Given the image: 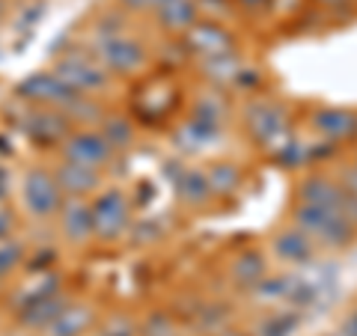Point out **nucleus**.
I'll return each instance as SVG.
<instances>
[{
    "label": "nucleus",
    "mask_w": 357,
    "mask_h": 336,
    "mask_svg": "<svg viewBox=\"0 0 357 336\" xmlns=\"http://www.w3.org/2000/svg\"><path fill=\"white\" fill-rule=\"evenodd\" d=\"M292 227L307 232L312 238V244H316V247H325V250H345V247H351L354 238H357V229L340 215V211L304 206V203H295Z\"/></svg>",
    "instance_id": "f257e3e1"
},
{
    "label": "nucleus",
    "mask_w": 357,
    "mask_h": 336,
    "mask_svg": "<svg viewBox=\"0 0 357 336\" xmlns=\"http://www.w3.org/2000/svg\"><path fill=\"white\" fill-rule=\"evenodd\" d=\"M89 208H93V235L102 241H116L131 223L128 197L119 188L102 190L96 203H89Z\"/></svg>",
    "instance_id": "f03ea898"
},
{
    "label": "nucleus",
    "mask_w": 357,
    "mask_h": 336,
    "mask_svg": "<svg viewBox=\"0 0 357 336\" xmlns=\"http://www.w3.org/2000/svg\"><path fill=\"white\" fill-rule=\"evenodd\" d=\"M244 125H248L250 137L259 143V146H280L289 137V119L283 105L277 102H250L244 107Z\"/></svg>",
    "instance_id": "7ed1b4c3"
},
{
    "label": "nucleus",
    "mask_w": 357,
    "mask_h": 336,
    "mask_svg": "<svg viewBox=\"0 0 357 336\" xmlns=\"http://www.w3.org/2000/svg\"><path fill=\"white\" fill-rule=\"evenodd\" d=\"M96 60L107 75H131L146 66V48L122 33H114V36H102L96 42Z\"/></svg>",
    "instance_id": "20e7f679"
},
{
    "label": "nucleus",
    "mask_w": 357,
    "mask_h": 336,
    "mask_svg": "<svg viewBox=\"0 0 357 336\" xmlns=\"http://www.w3.org/2000/svg\"><path fill=\"white\" fill-rule=\"evenodd\" d=\"M21 194H24V206L33 217L39 220H48L60 211L63 206V194H60V185L54 173L48 170H30L24 176V185H21Z\"/></svg>",
    "instance_id": "39448f33"
},
{
    "label": "nucleus",
    "mask_w": 357,
    "mask_h": 336,
    "mask_svg": "<svg viewBox=\"0 0 357 336\" xmlns=\"http://www.w3.org/2000/svg\"><path fill=\"white\" fill-rule=\"evenodd\" d=\"M54 75H57L60 81L69 84L77 96L102 93V89H107V84H110V75L102 69V66L81 57V54H69V57H63L57 63V69H54Z\"/></svg>",
    "instance_id": "423d86ee"
},
{
    "label": "nucleus",
    "mask_w": 357,
    "mask_h": 336,
    "mask_svg": "<svg viewBox=\"0 0 357 336\" xmlns=\"http://www.w3.org/2000/svg\"><path fill=\"white\" fill-rule=\"evenodd\" d=\"M63 161H75L93 170H102L114 161V146L105 140L102 131H77L63 140Z\"/></svg>",
    "instance_id": "0eeeda50"
},
{
    "label": "nucleus",
    "mask_w": 357,
    "mask_h": 336,
    "mask_svg": "<svg viewBox=\"0 0 357 336\" xmlns=\"http://www.w3.org/2000/svg\"><path fill=\"white\" fill-rule=\"evenodd\" d=\"M295 197L304 206H319V208H333L342 215V199H345V188L325 173H310L295 185Z\"/></svg>",
    "instance_id": "6e6552de"
},
{
    "label": "nucleus",
    "mask_w": 357,
    "mask_h": 336,
    "mask_svg": "<svg viewBox=\"0 0 357 336\" xmlns=\"http://www.w3.org/2000/svg\"><path fill=\"white\" fill-rule=\"evenodd\" d=\"M271 253L277 262L283 265H310L316 259V244L307 232H301L298 227H286L280 232H274L271 238Z\"/></svg>",
    "instance_id": "1a4fd4ad"
},
{
    "label": "nucleus",
    "mask_w": 357,
    "mask_h": 336,
    "mask_svg": "<svg viewBox=\"0 0 357 336\" xmlns=\"http://www.w3.org/2000/svg\"><path fill=\"white\" fill-rule=\"evenodd\" d=\"M185 45L188 48L199 51L203 57H218V54H229L236 48L232 33L220 24V21H197V24L185 33Z\"/></svg>",
    "instance_id": "9d476101"
},
{
    "label": "nucleus",
    "mask_w": 357,
    "mask_h": 336,
    "mask_svg": "<svg viewBox=\"0 0 357 336\" xmlns=\"http://www.w3.org/2000/svg\"><path fill=\"white\" fill-rule=\"evenodd\" d=\"M27 98H33V102H42V105H51V107H57V110H66L69 107L77 93L75 89L60 81L54 72H42V75H33L30 81L24 84V89H21Z\"/></svg>",
    "instance_id": "9b49d317"
},
{
    "label": "nucleus",
    "mask_w": 357,
    "mask_h": 336,
    "mask_svg": "<svg viewBox=\"0 0 357 336\" xmlns=\"http://www.w3.org/2000/svg\"><path fill=\"white\" fill-rule=\"evenodd\" d=\"M312 128H316L328 143H345L357 137V114L345 107H319L312 114Z\"/></svg>",
    "instance_id": "f8f14e48"
},
{
    "label": "nucleus",
    "mask_w": 357,
    "mask_h": 336,
    "mask_svg": "<svg viewBox=\"0 0 357 336\" xmlns=\"http://www.w3.org/2000/svg\"><path fill=\"white\" fill-rule=\"evenodd\" d=\"M57 215H60L63 235L72 244L93 238V208H89V203H84L81 197H66Z\"/></svg>",
    "instance_id": "ddd939ff"
},
{
    "label": "nucleus",
    "mask_w": 357,
    "mask_h": 336,
    "mask_svg": "<svg viewBox=\"0 0 357 336\" xmlns=\"http://www.w3.org/2000/svg\"><path fill=\"white\" fill-rule=\"evenodd\" d=\"M60 185V194L63 197H86L102 185V170H93V167H84V164H75V161H63L54 173Z\"/></svg>",
    "instance_id": "4468645a"
},
{
    "label": "nucleus",
    "mask_w": 357,
    "mask_h": 336,
    "mask_svg": "<svg viewBox=\"0 0 357 336\" xmlns=\"http://www.w3.org/2000/svg\"><path fill=\"white\" fill-rule=\"evenodd\" d=\"M158 27L170 36H185L197 21H199V6L197 0H167L164 6L155 9Z\"/></svg>",
    "instance_id": "2eb2a0df"
},
{
    "label": "nucleus",
    "mask_w": 357,
    "mask_h": 336,
    "mask_svg": "<svg viewBox=\"0 0 357 336\" xmlns=\"http://www.w3.org/2000/svg\"><path fill=\"white\" fill-rule=\"evenodd\" d=\"M176 197L182 199L185 206H191V208L208 206L215 194H211V185H208L206 170H197V167L178 170V178H176Z\"/></svg>",
    "instance_id": "dca6fc26"
},
{
    "label": "nucleus",
    "mask_w": 357,
    "mask_h": 336,
    "mask_svg": "<svg viewBox=\"0 0 357 336\" xmlns=\"http://www.w3.org/2000/svg\"><path fill=\"white\" fill-rule=\"evenodd\" d=\"M229 277L236 280L241 289H250L253 283H259V280L265 277V259H262V253L248 250V253L236 256L232 265H229Z\"/></svg>",
    "instance_id": "f3484780"
},
{
    "label": "nucleus",
    "mask_w": 357,
    "mask_h": 336,
    "mask_svg": "<svg viewBox=\"0 0 357 336\" xmlns=\"http://www.w3.org/2000/svg\"><path fill=\"white\" fill-rule=\"evenodd\" d=\"M89 321H93V312L81 304H69L57 312V319L51 321V336H77L89 328Z\"/></svg>",
    "instance_id": "a211bd4d"
},
{
    "label": "nucleus",
    "mask_w": 357,
    "mask_h": 336,
    "mask_svg": "<svg viewBox=\"0 0 357 336\" xmlns=\"http://www.w3.org/2000/svg\"><path fill=\"white\" fill-rule=\"evenodd\" d=\"M208 185H211V194L215 197H227V194H236V190L241 188V170L236 164H227V161H220V164H211L208 170Z\"/></svg>",
    "instance_id": "6ab92c4d"
},
{
    "label": "nucleus",
    "mask_w": 357,
    "mask_h": 336,
    "mask_svg": "<svg viewBox=\"0 0 357 336\" xmlns=\"http://www.w3.org/2000/svg\"><path fill=\"white\" fill-rule=\"evenodd\" d=\"M298 328V312L292 310H277L271 316H265L256 330L250 336H292V330Z\"/></svg>",
    "instance_id": "aec40b11"
},
{
    "label": "nucleus",
    "mask_w": 357,
    "mask_h": 336,
    "mask_svg": "<svg viewBox=\"0 0 357 336\" xmlns=\"http://www.w3.org/2000/svg\"><path fill=\"white\" fill-rule=\"evenodd\" d=\"M274 158L280 161L286 170H298V167H307L312 161V149L307 146V143L286 137L280 146H274Z\"/></svg>",
    "instance_id": "412c9836"
},
{
    "label": "nucleus",
    "mask_w": 357,
    "mask_h": 336,
    "mask_svg": "<svg viewBox=\"0 0 357 336\" xmlns=\"http://www.w3.org/2000/svg\"><path fill=\"white\" fill-rule=\"evenodd\" d=\"M292 280L289 277H274V280H268V277H262L259 283H253L248 292L256 298V300H262V304H274V300H283V298H289V292H292Z\"/></svg>",
    "instance_id": "4be33fe9"
},
{
    "label": "nucleus",
    "mask_w": 357,
    "mask_h": 336,
    "mask_svg": "<svg viewBox=\"0 0 357 336\" xmlns=\"http://www.w3.org/2000/svg\"><path fill=\"white\" fill-rule=\"evenodd\" d=\"M203 69L206 75L211 77V81H218V84H227V81H236V75L241 69V63L236 54H218V57H203Z\"/></svg>",
    "instance_id": "5701e85b"
},
{
    "label": "nucleus",
    "mask_w": 357,
    "mask_h": 336,
    "mask_svg": "<svg viewBox=\"0 0 357 336\" xmlns=\"http://www.w3.org/2000/svg\"><path fill=\"white\" fill-rule=\"evenodd\" d=\"M102 134H105V140L110 143V146H114V152H116V149H126L128 143H131V137H134L131 122H128V119H122V116H110V119H105Z\"/></svg>",
    "instance_id": "b1692460"
},
{
    "label": "nucleus",
    "mask_w": 357,
    "mask_h": 336,
    "mask_svg": "<svg viewBox=\"0 0 357 336\" xmlns=\"http://www.w3.org/2000/svg\"><path fill=\"white\" fill-rule=\"evenodd\" d=\"M199 13L208 15V21H220L232 13V6H236V0H197Z\"/></svg>",
    "instance_id": "393cba45"
},
{
    "label": "nucleus",
    "mask_w": 357,
    "mask_h": 336,
    "mask_svg": "<svg viewBox=\"0 0 357 336\" xmlns=\"http://www.w3.org/2000/svg\"><path fill=\"white\" fill-rule=\"evenodd\" d=\"M164 3L167 0H119V6L128 9V13H155Z\"/></svg>",
    "instance_id": "a878e982"
},
{
    "label": "nucleus",
    "mask_w": 357,
    "mask_h": 336,
    "mask_svg": "<svg viewBox=\"0 0 357 336\" xmlns=\"http://www.w3.org/2000/svg\"><path fill=\"white\" fill-rule=\"evenodd\" d=\"M18 256H21V247H13V244H3V247H0V274L13 271V265L18 262Z\"/></svg>",
    "instance_id": "bb28decb"
},
{
    "label": "nucleus",
    "mask_w": 357,
    "mask_h": 336,
    "mask_svg": "<svg viewBox=\"0 0 357 336\" xmlns=\"http://www.w3.org/2000/svg\"><path fill=\"white\" fill-rule=\"evenodd\" d=\"M340 185L349 190V194L357 197V164H349V167H345V170L340 173Z\"/></svg>",
    "instance_id": "cd10ccee"
},
{
    "label": "nucleus",
    "mask_w": 357,
    "mask_h": 336,
    "mask_svg": "<svg viewBox=\"0 0 357 336\" xmlns=\"http://www.w3.org/2000/svg\"><path fill=\"white\" fill-rule=\"evenodd\" d=\"M238 9H248V13H265V9L274 6V0H236Z\"/></svg>",
    "instance_id": "c85d7f7f"
},
{
    "label": "nucleus",
    "mask_w": 357,
    "mask_h": 336,
    "mask_svg": "<svg viewBox=\"0 0 357 336\" xmlns=\"http://www.w3.org/2000/svg\"><path fill=\"white\" fill-rule=\"evenodd\" d=\"M340 336H357V310H351L342 321V333Z\"/></svg>",
    "instance_id": "c756f323"
},
{
    "label": "nucleus",
    "mask_w": 357,
    "mask_h": 336,
    "mask_svg": "<svg viewBox=\"0 0 357 336\" xmlns=\"http://www.w3.org/2000/svg\"><path fill=\"white\" fill-rule=\"evenodd\" d=\"M215 336H248V333H241V330H232V328H223V330H218Z\"/></svg>",
    "instance_id": "7c9ffc66"
},
{
    "label": "nucleus",
    "mask_w": 357,
    "mask_h": 336,
    "mask_svg": "<svg viewBox=\"0 0 357 336\" xmlns=\"http://www.w3.org/2000/svg\"><path fill=\"white\" fill-rule=\"evenodd\" d=\"M316 3H321V6H345L349 0H316Z\"/></svg>",
    "instance_id": "2f4dec72"
},
{
    "label": "nucleus",
    "mask_w": 357,
    "mask_h": 336,
    "mask_svg": "<svg viewBox=\"0 0 357 336\" xmlns=\"http://www.w3.org/2000/svg\"><path fill=\"white\" fill-rule=\"evenodd\" d=\"M3 9H6V3H3V0H0V18H3Z\"/></svg>",
    "instance_id": "473e14b6"
},
{
    "label": "nucleus",
    "mask_w": 357,
    "mask_h": 336,
    "mask_svg": "<svg viewBox=\"0 0 357 336\" xmlns=\"http://www.w3.org/2000/svg\"><path fill=\"white\" fill-rule=\"evenodd\" d=\"M354 164H357V158H354Z\"/></svg>",
    "instance_id": "72a5a7b5"
}]
</instances>
